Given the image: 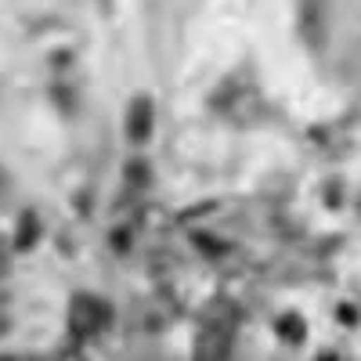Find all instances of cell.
<instances>
[{"instance_id": "obj_1", "label": "cell", "mask_w": 361, "mask_h": 361, "mask_svg": "<svg viewBox=\"0 0 361 361\" xmlns=\"http://www.w3.org/2000/svg\"><path fill=\"white\" fill-rule=\"evenodd\" d=\"M109 322H112V311H109L105 300L90 296V293L73 296V307H69V329H73V336L90 340V336H98Z\"/></svg>"}, {"instance_id": "obj_2", "label": "cell", "mask_w": 361, "mask_h": 361, "mask_svg": "<svg viewBox=\"0 0 361 361\" xmlns=\"http://www.w3.org/2000/svg\"><path fill=\"white\" fill-rule=\"evenodd\" d=\"M231 333H235V318H217L206 314L202 318V333L195 340V361H224L231 350Z\"/></svg>"}, {"instance_id": "obj_3", "label": "cell", "mask_w": 361, "mask_h": 361, "mask_svg": "<svg viewBox=\"0 0 361 361\" xmlns=\"http://www.w3.org/2000/svg\"><path fill=\"white\" fill-rule=\"evenodd\" d=\"M152 123H156V112H152V98L148 94H137L127 109V137L134 145H145L152 137Z\"/></svg>"}, {"instance_id": "obj_4", "label": "cell", "mask_w": 361, "mask_h": 361, "mask_svg": "<svg viewBox=\"0 0 361 361\" xmlns=\"http://www.w3.org/2000/svg\"><path fill=\"white\" fill-rule=\"evenodd\" d=\"M279 333H289V336H293V343H296L300 336H304V325H300L296 318H286V322H279Z\"/></svg>"}]
</instances>
